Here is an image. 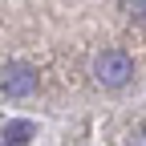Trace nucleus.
Returning a JSON list of instances; mask_svg holds the SVG:
<instances>
[{
  "label": "nucleus",
  "mask_w": 146,
  "mask_h": 146,
  "mask_svg": "<svg viewBox=\"0 0 146 146\" xmlns=\"http://www.w3.org/2000/svg\"><path fill=\"white\" fill-rule=\"evenodd\" d=\"M130 146H146V122L134 126V134H130Z\"/></svg>",
  "instance_id": "nucleus-4"
},
{
  "label": "nucleus",
  "mask_w": 146,
  "mask_h": 146,
  "mask_svg": "<svg viewBox=\"0 0 146 146\" xmlns=\"http://www.w3.org/2000/svg\"><path fill=\"white\" fill-rule=\"evenodd\" d=\"M126 8H130L134 21H146V0H142V4H126Z\"/></svg>",
  "instance_id": "nucleus-5"
},
{
  "label": "nucleus",
  "mask_w": 146,
  "mask_h": 146,
  "mask_svg": "<svg viewBox=\"0 0 146 146\" xmlns=\"http://www.w3.org/2000/svg\"><path fill=\"white\" fill-rule=\"evenodd\" d=\"M36 85H41V77H36V69L25 65V61H12L0 69V89H4L8 98H29L36 94Z\"/></svg>",
  "instance_id": "nucleus-2"
},
{
  "label": "nucleus",
  "mask_w": 146,
  "mask_h": 146,
  "mask_svg": "<svg viewBox=\"0 0 146 146\" xmlns=\"http://www.w3.org/2000/svg\"><path fill=\"white\" fill-rule=\"evenodd\" d=\"M33 138H36V122H29V118L4 122V130H0V146H29Z\"/></svg>",
  "instance_id": "nucleus-3"
},
{
  "label": "nucleus",
  "mask_w": 146,
  "mask_h": 146,
  "mask_svg": "<svg viewBox=\"0 0 146 146\" xmlns=\"http://www.w3.org/2000/svg\"><path fill=\"white\" fill-rule=\"evenodd\" d=\"M94 77H98V85H106V89H122V85H130V77H134V61H130V53H122V49H102L98 61H94Z\"/></svg>",
  "instance_id": "nucleus-1"
}]
</instances>
